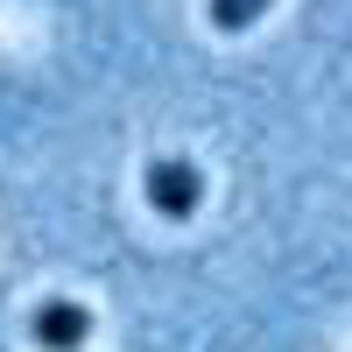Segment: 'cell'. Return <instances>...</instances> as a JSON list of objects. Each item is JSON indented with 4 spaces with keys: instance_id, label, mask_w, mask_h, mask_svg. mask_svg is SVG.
I'll return each instance as SVG.
<instances>
[{
    "instance_id": "3957f363",
    "label": "cell",
    "mask_w": 352,
    "mask_h": 352,
    "mask_svg": "<svg viewBox=\"0 0 352 352\" xmlns=\"http://www.w3.org/2000/svg\"><path fill=\"white\" fill-rule=\"evenodd\" d=\"M268 8H275V0H212V28H219V36H240V28H254Z\"/></svg>"
},
{
    "instance_id": "7a4b0ae2",
    "label": "cell",
    "mask_w": 352,
    "mask_h": 352,
    "mask_svg": "<svg viewBox=\"0 0 352 352\" xmlns=\"http://www.w3.org/2000/svg\"><path fill=\"white\" fill-rule=\"evenodd\" d=\"M28 338H36L43 352H78L85 338H92V310L71 303V296H50L28 310Z\"/></svg>"
},
{
    "instance_id": "6da1fadb",
    "label": "cell",
    "mask_w": 352,
    "mask_h": 352,
    "mask_svg": "<svg viewBox=\"0 0 352 352\" xmlns=\"http://www.w3.org/2000/svg\"><path fill=\"white\" fill-rule=\"evenodd\" d=\"M141 190H148V204H155L162 219H190L197 204H204V176H197V162H184V155H162V162H148Z\"/></svg>"
}]
</instances>
